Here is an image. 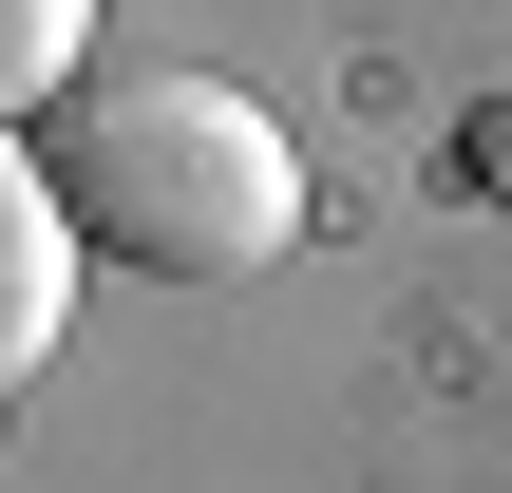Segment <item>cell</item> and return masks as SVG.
<instances>
[{
    "label": "cell",
    "instance_id": "cell-1",
    "mask_svg": "<svg viewBox=\"0 0 512 493\" xmlns=\"http://www.w3.org/2000/svg\"><path fill=\"white\" fill-rule=\"evenodd\" d=\"M57 190L95 228V266H152V285H247L304 247V152L266 95L228 76H171V57H114L57 95Z\"/></svg>",
    "mask_w": 512,
    "mask_h": 493
},
{
    "label": "cell",
    "instance_id": "cell-2",
    "mask_svg": "<svg viewBox=\"0 0 512 493\" xmlns=\"http://www.w3.org/2000/svg\"><path fill=\"white\" fill-rule=\"evenodd\" d=\"M76 266H95V228H76L57 152L0 133V380H38V361L76 342Z\"/></svg>",
    "mask_w": 512,
    "mask_h": 493
},
{
    "label": "cell",
    "instance_id": "cell-3",
    "mask_svg": "<svg viewBox=\"0 0 512 493\" xmlns=\"http://www.w3.org/2000/svg\"><path fill=\"white\" fill-rule=\"evenodd\" d=\"M76 76H95V0H0V133L57 114Z\"/></svg>",
    "mask_w": 512,
    "mask_h": 493
},
{
    "label": "cell",
    "instance_id": "cell-4",
    "mask_svg": "<svg viewBox=\"0 0 512 493\" xmlns=\"http://www.w3.org/2000/svg\"><path fill=\"white\" fill-rule=\"evenodd\" d=\"M437 171H456V209H494V228H512V76H494V95H456Z\"/></svg>",
    "mask_w": 512,
    "mask_h": 493
}]
</instances>
